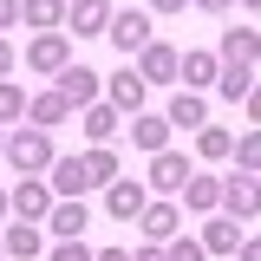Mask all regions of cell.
<instances>
[{
	"label": "cell",
	"mask_w": 261,
	"mask_h": 261,
	"mask_svg": "<svg viewBox=\"0 0 261 261\" xmlns=\"http://www.w3.org/2000/svg\"><path fill=\"white\" fill-rule=\"evenodd\" d=\"M46 170H53V196H85V190H92V176H85L79 157H53Z\"/></svg>",
	"instance_id": "12"
},
{
	"label": "cell",
	"mask_w": 261,
	"mask_h": 261,
	"mask_svg": "<svg viewBox=\"0 0 261 261\" xmlns=\"http://www.w3.org/2000/svg\"><path fill=\"white\" fill-rule=\"evenodd\" d=\"M27 118H33V124H39V130H59L65 118H72V105H65L59 92H39V98H33V105H27Z\"/></svg>",
	"instance_id": "16"
},
{
	"label": "cell",
	"mask_w": 261,
	"mask_h": 261,
	"mask_svg": "<svg viewBox=\"0 0 261 261\" xmlns=\"http://www.w3.org/2000/svg\"><path fill=\"white\" fill-rule=\"evenodd\" d=\"M7 72H13V46L0 39V79H7Z\"/></svg>",
	"instance_id": "33"
},
{
	"label": "cell",
	"mask_w": 261,
	"mask_h": 261,
	"mask_svg": "<svg viewBox=\"0 0 261 261\" xmlns=\"http://www.w3.org/2000/svg\"><path fill=\"white\" fill-rule=\"evenodd\" d=\"M105 33H111V46L130 59L137 46H150V13H144V7H124V13H111V20H105Z\"/></svg>",
	"instance_id": "2"
},
{
	"label": "cell",
	"mask_w": 261,
	"mask_h": 261,
	"mask_svg": "<svg viewBox=\"0 0 261 261\" xmlns=\"http://www.w3.org/2000/svg\"><path fill=\"white\" fill-rule=\"evenodd\" d=\"M222 59L228 65H255V27H228L222 33Z\"/></svg>",
	"instance_id": "20"
},
{
	"label": "cell",
	"mask_w": 261,
	"mask_h": 261,
	"mask_svg": "<svg viewBox=\"0 0 261 261\" xmlns=\"http://www.w3.org/2000/svg\"><path fill=\"white\" fill-rule=\"evenodd\" d=\"M228 150H235V157H242V170H255V157H261V144H255V130H242V137H235V144H228Z\"/></svg>",
	"instance_id": "30"
},
{
	"label": "cell",
	"mask_w": 261,
	"mask_h": 261,
	"mask_svg": "<svg viewBox=\"0 0 261 261\" xmlns=\"http://www.w3.org/2000/svg\"><path fill=\"white\" fill-rule=\"evenodd\" d=\"M137 79H144V85H170V79H176V46H157V39L137 46Z\"/></svg>",
	"instance_id": "3"
},
{
	"label": "cell",
	"mask_w": 261,
	"mask_h": 261,
	"mask_svg": "<svg viewBox=\"0 0 261 261\" xmlns=\"http://www.w3.org/2000/svg\"><path fill=\"white\" fill-rule=\"evenodd\" d=\"M0 255H7V248H0Z\"/></svg>",
	"instance_id": "40"
},
{
	"label": "cell",
	"mask_w": 261,
	"mask_h": 261,
	"mask_svg": "<svg viewBox=\"0 0 261 261\" xmlns=\"http://www.w3.org/2000/svg\"><path fill=\"white\" fill-rule=\"evenodd\" d=\"M92 261H130V248H105V255H92Z\"/></svg>",
	"instance_id": "35"
},
{
	"label": "cell",
	"mask_w": 261,
	"mask_h": 261,
	"mask_svg": "<svg viewBox=\"0 0 261 261\" xmlns=\"http://www.w3.org/2000/svg\"><path fill=\"white\" fill-rule=\"evenodd\" d=\"M0 216H7V190H0Z\"/></svg>",
	"instance_id": "38"
},
{
	"label": "cell",
	"mask_w": 261,
	"mask_h": 261,
	"mask_svg": "<svg viewBox=\"0 0 261 261\" xmlns=\"http://www.w3.org/2000/svg\"><path fill=\"white\" fill-rule=\"evenodd\" d=\"M130 144H137V150H163V144H170V118H137V124H130Z\"/></svg>",
	"instance_id": "22"
},
{
	"label": "cell",
	"mask_w": 261,
	"mask_h": 261,
	"mask_svg": "<svg viewBox=\"0 0 261 261\" xmlns=\"http://www.w3.org/2000/svg\"><path fill=\"white\" fill-rule=\"evenodd\" d=\"M7 202H13V209H20V222H46V209H53V190H46V183H20V190L7 196Z\"/></svg>",
	"instance_id": "10"
},
{
	"label": "cell",
	"mask_w": 261,
	"mask_h": 261,
	"mask_svg": "<svg viewBox=\"0 0 261 261\" xmlns=\"http://www.w3.org/2000/svg\"><path fill=\"white\" fill-rule=\"evenodd\" d=\"M216 85H222V98L235 105V98L255 92V65H228V72H216Z\"/></svg>",
	"instance_id": "23"
},
{
	"label": "cell",
	"mask_w": 261,
	"mask_h": 261,
	"mask_svg": "<svg viewBox=\"0 0 261 261\" xmlns=\"http://www.w3.org/2000/svg\"><path fill=\"white\" fill-rule=\"evenodd\" d=\"M163 261H209V255H202V242H183V235H170Z\"/></svg>",
	"instance_id": "29"
},
{
	"label": "cell",
	"mask_w": 261,
	"mask_h": 261,
	"mask_svg": "<svg viewBox=\"0 0 261 261\" xmlns=\"http://www.w3.org/2000/svg\"><path fill=\"white\" fill-rule=\"evenodd\" d=\"M176 72H183V85H209V79H216V53H176Z\"/></svg>",
	"instance_id": "19"
},
{
	"label": "cell",
	"mask_w": 261,
	"mask_h": 261,
	"mask_svg": "<svg viewBox=\"0 0 261 261\" xmlns=\"http://www.w3.org/2000/svg\"><path fill=\"white\" fill-rule=\"evenodd\" d=\"M242 7H261V0H242Z\"/></svg>",
	"instance_id": "39"
},
{
	"label": "cell",
	"mask_w": 261,
	"mask_h": 261,
	"mask_svg": "<svg viewBox=\"0 0 261 261\" xmlns=\"http://www.w3.org/2000/svg\"><path fill=\"white\" fill-rule=\"evenodd\" d=\"M46 222H53V235H59V242H72V235H85L92 209H85V196H65V202H53V209H46Z\"/></svg>",
	"instance_id": "5"
},
{
	"label": "cell",
	"mask_w": 261,
	"mask_h": 261,
	"mask_svg": "<svg viewBox=\"0 0 261 261\" xmlns=\"http://www.w3.org/2000/svg\"><path fill=\"white\" fill-rule=\"evenodd\" d=\"M183 176H190V163L176 157V150H150V190L176 196V190H183Z\"/></svg>",
	"instance_id": "7"
},
{
	"label": "cell",
	"mask_w": 261,
	"mask_h": 261,
	"mask_svg": "<svg viewBox=\"0 0 261 261\" xmlns=\"http://www.w3.org/2000/svg\"><path fill=\"white\" fill-rule=\"evenodd\" d=\"M13 118H27V92L20 85H0V124H13Z\"/></svg>",
	"instance_id": "28"
},
{
	"label": "cell",
	"mask_w": 261,
	"mask_h": 261,
	"mask_svg": "<svg viewBox=\"0 0 261 261\" xmlns=\"http://www.w3.org/2000/svg\"><path fill=\"white\" fill-rule=\"evenodd\" d=\"M65 59H72V53H65V33H39V39L27 46V65H33V72H59Z\"/></svg>",
	"instance_id": "11"
},
{
	"label": "cell",
	"mask_w": 261,
	"mask_h": 261,
	"mask_svg": "<svg viewBox=\"0 0 261 261\" xmlns=\"http://www.w3.org/2000/svg\"><path fill=\"white\" fill-rule=\"evenodd\" d=\"M196 130H202V137H196V150H202V157H228V144H235L228 130H216V124H196Z\"/></svg>",
	"instance_id": "27"
},
{
	"label": "cell",
	"mask_w": 261,
	"mask_h": 261,
	"mask_svg": "<svg viewBox=\"0 0 261 261\" xmlns=\"http://www.w3.org/2000/svg\"><path fill=\"white\" fill-rule=\"evenodd\" d=\"M20 13H27L33 27H59V20H65V7H59V0H27Z\"/></svg>",
	"instance_id": "26"
},
{
	"label": "cell",
	"mask_w": 261,
	"mask_h": 261,
	"mask_svg": "<svg viewBox=\"0 0 261 261\" xmlns=\"http://www.w3.org/2000/svg\"><path fill=\"white\" fill-rule=\"evenodd\" d=\"M79 163H85V176H92V183H111V176H118V157H111L105 144H98L92 157H79Z\"/></svg>",
	"instance_id": "25"
},
{
	"label": "cell",
	"mask_w": 261,
	"mask_h": 261,
	"mask_svg": "<svg viewBox=\"0 0 261 261\" xmlns=\"http://www.w3.org/2000/svg\"><path fill=\"white\" fill-rule=\"evenodd\" d=\"M105 20H111V0H72V13H65V27L79 33V39L105 33Z\"/></svg>",
	"instance_id": "8"
},
{
	"label": "cell",
	"mask_w": 261,
	"mask_h": 261,
	"mask_svg": "<svg viewBox=\"0 0 261 261\" xmlns=\"http://www.w3.org/2000/svg\"><path fill=\"white\" fill-rule=\"evenodd\" d=\"M150 7H157V13H183V0H150Z\"/></svg>",
	"instance_id": "36"
},
{
	"label": "cell",
	"mask_w": 261,
	"mask_h": 261,
	"mask_svg": "<svg viewBox=\"0 0 261 261\" xmlns=\"http://www.w3.org/2000/svg\"><path fill=\"white\" fill-rule=\"evenodd\" d=\"M235 248H242V222L235 216H216L202 228V255H235Z\"/></svg>",
	"instance_id": "13"
},
{
	"label": "cell",
	"mask_w": 261,
	"mask_h": 261,
	"mask_svg": "<svg viewBox=\"0 0 261 261\" xmlns=\"http://www.w3.org/2000/svg\"><path fill=\"white\" fill-rule=\"evenodd\" d=\"M216 202H222V209L235 216V222H255V170H242V176H228Z\"/></svg>",
	"instance_id": "4"
},
{
	"label": "cell",
	"mask_w": 261,
	"mask_h": 261,
	"mask_svg": "<svg viewBox=\"0 0 261 261\" xmlns=\"http://www.w3.org/2000/svg\"><path fill=\"white\" fill-rule=\"evenodd\" d=\"M196 7H209V13H222V7H228V0H196Z\"/></svg>",
	"instance_id": "37"
},
{
	"label": "cell",
	"mask_w": 261,
	"mask_h": 261,
	"mask_svg": "<svg viewBox=\"0 0 261 261\" xmlns=\"http://www.w3.org/2000/svg\"><path fill=\"white\" fill-rule=\"evenodd\" d=\"M176 196H183L190 209H216V196H222V176H196V170H190V176H183V190H176Z\"/></svg>",
	"instance_id": "18"
},
{
	"label": "cell",
	"mask_w": 261,
	"mask_h": 261,
	"mask_svg": "<svg viewBox=\"0 0 261 261\" xmlns=\"http://www.w3.org/2000/svg\"><path fill=\"white\" fill-rule=\"evenodd\" d=\"M53 261H92V248H85V235H72V242H59V248H53Z\"/></svg>",
	"instance_id": "31"
},
{
	"label": "cell",
	"mask_w": 261,
	"mask_h": 261,
	"mask_svg": "<svg viewBox=\"0 0 261 261\" xmlns=\"http://www.w3.org/2000/svg\"><path fill=\"white\" fill-rule=\"evenodd\" d=\"M137 222H144V235H150V242H170L183 216H176L170 202H144V209H137Z\"/></svg>",
	"instance_id": "15"
},
{
	"label": "cell",
	"mask_w": 261,
	"mask_h": 261,
	"mask_svg": "<svg viewBox=\"0 0 261 261\" xmlns=\"http://www.w3.org/2000/svg\"><path fill=\"white\" fill-rule=\"evenodd\" d=\"M144 92H150V85H144L137 72H118V79H111V105H124V111H144Z\"/></svg>",
	"instance_id": "21"
},
{
	"label": "cell",
	"mask_w": 261,
	"mask_h": 261,
	"mask_svg": "<svg viewBox=\"0 0 261 261\" xmlns=\"http://www.w3.org/2000/svg\"><path fill=\"white\" fill-rule=\"evenodd\" d=\"M130 261H163V248H157V242H150V248H137V255H130Z\"/></svg>",
	"instance_id": "34"
},
{
	"label": "cell",
	"mask_w": 261,
	"mask_h": 261,
	"mask_svg": "<svg viewBox=\"0 0 261 261\" xmlns=\"http://www.w3.org/2000/svg\"><path fill=\"white\" fill-rule=\"evenodd\" d=\"M111 130H118V111H111V105H85V137H98V144H105V137H111Z\"/></svg>",
	"instance_id": "24"
},
{
	"label": "cell",
	"mask_w": 261,
	"mask_h": 261,
	"mask_svg": "<svg viewBox=\"0 0 261 261\" xmlns=\"http://www.w3.org/2000/svg\"><path fill=\"white\" fill-rule=\"evenodd\" d=\"M0 157L13 163L20 176H39V170L53 163V137H46L39 124H33V130H13V137H0Z\"/></svg>",
	"instance_id": "1"
},
{
	"label": "cell",
	"mask_w": 261,
	"mask_h": 261,
	"mask_svg": "<svg viewBox=\"0 0 261 261\" xmlns=\"http://www.w3.org/2000/svg\"><path fill=\"white\" fill-rule=\"evenodd\" d=\"M196 124H209V105H202V98L183 85V92L170 98V130H196Z\"/></svg>",
	"instance_id": "14"
},
{
	"label": "cell",
	"mask_w": 261,
	"mask_h": 261,
	"mask_svg": "<svg viewBox=\"0 0 261 261\" xmlns=\"http://www.w3.org/2000/svg\"><path fill=\"white\" fill-rule=\"evenodd\" d=\"M20 20V0H0V27H13Z\"/></svg>",
	"instance_id": "32"
},
{
	"label": "cell",
	"mask_w": 261,
	"mask_h": 261,
	"mask_svg": "<svg viewBox=\"0 0 261 261\" xmlns=\"http://www.w3.org/2000/svg\"><path fill=\"white\" fill-rule=\"evenodd\" d=\"M0 248H7V255H20V261H33L39 248H46V235H39L33 222H13L7 235H0Z\"/></svg>",
	"instance_id": "17"
},
{
	"label": "cell",
	"mask_w": 261,
	"mask_h": 261,
	"mask_svg": "<svg viewBox=\"0 0 261 261\" xmlns=\"http://www.w3.org/2000/svg\"><path fill=\"white\" fill-rule=\"evenodd\" d=\"M59 98H65V105H92V98H98V72L65 59V65H59Z\"/></svg>",
	"instance_id": "6"
},
{
	"label": "cell",
	"mask_w": 261,
	"mask_h": 261,
	"mask_svg": "<svg viewBox=\"0 0 261 261\" xmlns=\"http://www.w3.org/2000/svg\"><path fill=\"white\" fill-rule=\"evenodd\" d=\"M150 196H144V183H118L111 176V190H105V209L118 216V222H137V209H144Z\"/></svg>",
	"instance_id": "9"
}]
</instances>
